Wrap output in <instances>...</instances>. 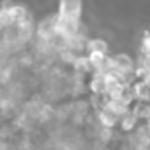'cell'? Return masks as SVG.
<instances>
[{
	"label": "cell",
	"instance_id": "obj_11",
	"mask_svg": "<svg viewBox=\"0 0 150 150\" xmlns=\"http://www.w3.org/2000/svg\"><path fill=\"white\" fill-rule=\"evenodd\" d=\"M147 131H149V132H150V118H149V120H147Z\"/></svg>",
	"mask_w": 150,
	"mask_h": 150
},
{
	"label": "cell",
	"instance_id": "obj_3",
	"mask_svg": "<svg viewBox=\"0 0 150 150\" xmlns=\"http://www.w3.org/2000/svg\"><path fill=\"white\" fill-rule=\"evenodd\" d=\"M57 33L62 36L73 39L79 34V20H71V18H62L57 13Z\"/></svg>",
	"mask_w": 150,
	"mask_h": 150
},
{
	"label": "cell",
	"instance_id": "obj_10",
	"mask_svg": "<svg viewBox=\"0 0 150 150\" xmlns=\"http://www.w3.org/2000/svg\"><path fill=\"white\" fill-rule=\"evenodd\" d=\"M5 28H7V23H5V18L2 15V11H0V34H4Z\"/></svg>",
	"mask_w": 150,
	"mask_h": 150
},
{
	"label": "cell",
	"instance_id": "obj_4",
	"mask_svg": "<svg viewBox=\"0 0 150 150\" xmlns=\"http://www.w3.org/2000/svg\"><path fill=\"white\" fill-rule=\"evenodd\" d=\"M98 118H100V123L105 127H108V129H111L116 124H120V120H121L120 115L115 110H111L110 107H107V105H102L100 111H98Z\"/></svg>",
	"mask_w": 150,
	"mask_h": 150
},
{
	"label": "cell",
	"instance_id": "obj_2",
	"mask_svg": "<svg viewBox=\"0 0 150 150\" xmlns=\"http://www.w3.org/2000/svg\"><path fill=\"white\" fill-rule=\"evenodd\" d=\"M82 13V0H60L58 2V16L79 20Z\"/></svg>",
	"mask_w": 150,
	"mask_h": 150
},
{
	"label": "cell",
	"instance_id": "obj_6",
	"mask_svg": "<svg viewBox=\"0 0 150 150\" xmlns=\"http://www.w3.org/2000/svg\"><path fill=\"white\" fill-rule=\"evenodd\" d=\"M132 92L137 102H144V103H150V81L147 79H140V81L134 82Z\"/></svg>",
	"mask_w": 150,
	"mask_h": 150
},
{
	"label": "cell",
	"instance_id": "obj_8",
	"mask_svg": "<svg viewBox=\"0 0 150 150\" xmlns=\"http://www.w3.org/2000/svg\"><path fill=\"white\" fill-rule=\"evenodd\" d=\"M87 52H98V53H105L108 55V42L105 39H91L87 40Z\"/></svg>",
	"mask_w": 150,
	"mask_h": 150
},
{
	"label": "cell",
	"instance_id": "obj_7",
	"mask_svg": "<svg viewBox=\"0 0 150 150\" xmlns=\"http://www.w3.org/2000/svg\"><path fill=\"white\" fill-rule=\"evenodd\" d=\"M137 115L134 113V110H129L127 113H124L123 116H121V120H120V126H121V129L123 131H126V132H129V131H132L134 127H136V124H137Z\"/></svg>",
	"mask_w": 150,
	"mask_h": 150
},
{
	"label": "cell",
	"instance_id": "obj_1",
	"mask_svg": "<svg viewBox=\"0 0 150 150\" xmlns=\"http://www.w3.org/2000/svg\"><path fill=\"white\" fill-rule=\"evenodd\" d=\"M110 84H111V78L110 74H107L105 71H94L89 87H91L92 94H95L97 97H105L110 92Z\"/></svg>",
	"mask_w": 150,
	"mask_h": 150
},
{
	"label": "cell",
	"instance_id": "obj_9",
	"mask_svg": "<svg viewBox=\"0 0 150 150\" xmlns=\"http://www.w3.org/2000/svg\"><path fill=\"white\" fill-rule=\"evenodd\" d=\"M142 53L150 55V34H145L142 39Z\"/></svg>",
	"mask_w": 150,
	"mask_h": 150
},
{
	"label": "cell",
	"instance_id": "obj_5",
	"mask_svg": "<svg viewBox=\"0 0 150 150\" xmlns=\"http://www.w3.org/2000/svg\"><path fill=\"white\" fill-rule=\"evenodd\" d=\"M2 8L10 13V18L13 23H24V21L29 20V15H28V10L23 7V5H16V4H4Z\"/></svg>",
	"mask_w": 150,
	"mask_h": 150
}]
</instances>
